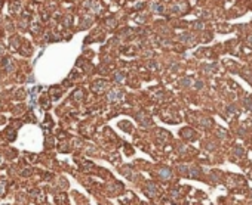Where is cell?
<instances>
[{
    "mask_svg": "<svg viewBox=\"0 0 252 205\" xmlns=\"http://www.w3.org/2000/svg\"><path fill=\"white\" fill-rule=\"evenodd\" d=\"M144 190H145V193H147L150 198H154V196L157 195V186H156L153 182H148V183L145 185Z\"/></svg>",
    "mask_w": 252,
    "mask_h": 205,
    "instance_id": "6da1fadb",
    "label": "cell"
},
{
    "mask_svg": "<svg viewBox=\"0 0 252 205\" xmlns=\"http://www.w3.org/2000/svg\"><path fill=\"white\" fill-rule=\"evenodd\" d=\"M171 176H172V173H171V170L168 167H162L159 170V177L162 178V180H169Z\"/></svg>",
    "mask_w": 252,
    "mask_h": 205,
    "instance_id": "7a4b0ae2",
    "label": "cell"
},
{
    "mask_svg": "<svg viewBox=\"0 0 252 205\" xmlns=\"http://www.w3.org/2000/svg\"><path fill=\"white\" fill-rule=\"evenodd\" d=\"M122 92H119V90H113V92H110L108 93V100L110 102H114V100H119L120 97H122Z\"/></svg>",
    "mask_w": 252,
    "mask_h": 205,
    "instance_id": "3957f363",
    "label": "cell"
},
{
    "mask_svg": "<svg viewBox=\"0 0 252 205\" xmlns=\"http://www.w3.org/2000/svg\"><path fill=\"white\" fill-rule=\"evenodd\" d=\"M105 87H107V84H105L104 81H98V83H95V86H94V92L101 93V92H103Z\"/></svg>",
    "mask_w": 252,
    "mask_h": 205,
    "instance_id": "277c9868",
    "label": "cell"
},
{
    "mask_svg": "<svg viewBox=\"0 0 252 205\" xmlns=\"http://www.w3.org/2000/svg\"><path fill=\"white\" fill-rule=\"evenodd\" d=\"M233 153H236L237 157H242V155H243V149H242V148H234V149H233Z\"/></svg>",
    "mask_w": 252,
    "mask_h": 205,
    "instance_id": "5b68a950",
    "label": "cell"
},
{
    "mask_svg": "<svg viewBox=\"0 0 252 205\" xmlns=\"http://www.w3.org/2000/svg\"><path fill=\"white\" fill-rule=\"evenodd\" d=\"M245 105H246L249 109H252V97H246V99H245Z\"/></svg>",
    "mask_w": 252,
    "mask_h": 205,
    "instance_id": "8992f818",
    "label": "cell"
},
{
    "mask_svg": "<svg viewBox=\"0 0 252 205\" xmlns=\"http://www.w3.org/2000/svg\"><path fill=\"white\" fill-rule=\"evenodd\" d=\"M153 9L157 10V12H163V6L159 5V3H154V5H153Z\"/></svg>",
    "mask_w": 252,
    "mask_h": 205,
    "instance_id": "52a82bcc",
    "label": "cell"
},
{
    "mask_svg": "<svg viewBox=\"0 0 252 205\" xmlns=\"http://www.w3.org/2000/svg\"><path fill=\"white\" fill-rule=\"evenodd\" d=\"M218 136H220V137H225V131H224V130H220V131H218Z\"/></svg>",
    "mask_w": 252,
    "mask_h": 205,
    "instance_id": "ba28073f",
    "label": "cell"
}]
</instances>
